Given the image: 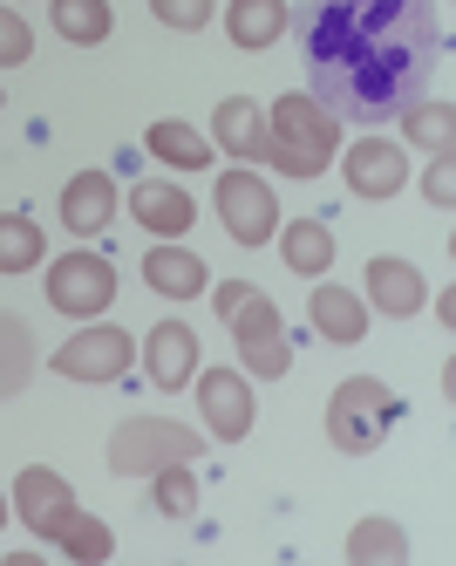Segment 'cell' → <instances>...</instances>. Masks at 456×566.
Wrapping results in <instances>:
<instances>
[{
	"mask_svg": "<svg viewBox=\"0 0 456 566\" xmlns=\"http://www.w3.org/2000/svg\"><path fill=\"white\" fill-rule=\"evenodd\" d=\"M307 90L354 124H389L430 90L443 62L436 0H300L286 14Z\"/></svg>",
	"mask_w": 456,
	"mask_h": 566,
	"instance_id": "cell-1",
	"label": "cell"
},
{
	"mask_svg": "<svg viewBox=\"0 0 456 566\" xmlns=\"http://www.w3.org/2000/svg\"><path fill=\"white\" fill-rule=\"evenodd\" d=\"M335 150H341V116L314 90H286L253 144V165H273L279 178H320Z\"/></svg>",
	"mask_w": 456,
	"mask_h": 566,
	"instance_id": "cell-2",
	"label": "cell"
},
{
	"mask_svg": "<svg viewBox=\"0 0 456 566\" xmlns=\"http://www.w3.org/2000/svg\"><path fill=\"white\" fill-rule=\"evenodd\" d=\"M402 417V396L375 376H341V389L327 396V443L348 458H368V451H382V437L395 430Z\"/></svg>",
	"mask_w": 456,
	"mask_h": 566,
	"instance_id": "cell-3",
	"label": "cell"
},
{
	"mask_svg": "<svg viewBox=\"0 0 456 566\" xmlns=\"http://www.w3.org/2000/svg\"><path fill=\"white\" fill-rule=\"evenodd\" d=\"M204 451V437L191 423H171V417H123L116 437H109V471L116 478H150L163 464H191Z\"/></svg>",
	"mask_w": 456,
	"mask_h": 566,
	"instance_id": "cell-4",
	"label": "cell"
},
{
	"mask_svg": "<svg viewBox=\"0 0 456 566\" xmlns=\"http://www.w3.org/2000/svg\"><path fill=\"white\" fill-rule=\"evenodd\" d=\"M225 328H232L238 361H245V376H253V382H279L286 369H294V342H286V321H279V307H273L259 287L225 314Z\"/></svg>",
	"mask_w": 456,
	"mask_h": 566,
	"instance_id": "cell-5",
	"label": "cell"
},
{
	"mask_svg": "<svg viewBox=\"0 0 456 566\" xmlns=\"http://www.w3.org/2000/svg\"><path fill=\"white\" fill-rule=\"evenodd\" d=\"M116 301V266L89 247H75L62 260H49V307L68 321H103Z\"/></svg>",
	"mask_w": 456,
	"mask_h": 566,
	"instance_id": "cell-6",
	"label": "cell"
},
{
	"mask_svg": "<svg viewBox=\"0 0 456 566\" xmlns=\"http://www.w3.org/2000/svg\"><path fill=\"white\" fill-rule=\"evenodd\" d=\"M212 206H219V219H225V232L238 239V247H266V239L279 232V198H273V185L259 171H245V165L219 171Z\"/></svg>",
	"mask_w": 456,
	"mask_h": 566,
	"instance_id": "cell-7",
	"label": "cell"
},
{
	"mask_svg": "<svg viewBox=\"0 0 456 566\" xmlns=\"http://www.w3.org/2000/svg\"><path fill=\"white\" fill-rule=\"evenodd\" d=\"M49 369L62 382H123V376L137 369V342L123 335V328H75L49 355Z\"/></svg>",
	"mask_w": 456,
	"mask_h": 566,
	"instance_id": "cell-8",
	"label": "cell"
},
{
	"mask_svg": "<svg viewBox=\"0 0 456 566\" xmlns=\"http://www.w3.org/2000/svg\"><path fill=\"white\" fill-rule=\"evenodd\" d=\"M191 389H198V417H204V430H212L219 443H238L245 430H253V376H238V369H198L191 376Z\"/></svg>",
	"mask_w": 456,
	"mask_h": 566,
	"instance_id": "cell-9",
	"label": "cell"
},
{
	"mask_svg": "<svg viewBox=\"0 0 456 566\" xmlns=\"http://www.w3.org/2000/svg\"><path fill=\"white\" fill-rule=\"evenodd\" d=\"M375 314H389V321H409V314H423V301H430V280H423V266L416 260H402V253H375L368 260V294H361Z\"/></svg>",
	"mask_w": 456,
	"mask_h": 566,
	"instance_id": "cell-10",
	"label": "cell"
},
{
	"mask_svg": "<svg viewBox=\"0 0 456 566\" xmlns=\"http://www.w3.org/2000/svg\"><path fill=\"white\" fill-rule=\"evenodd\" d=\"M137 361H144V376L157 389H191V376H198V328L191 321H157V328L144 335V348H137Z\"/></svg>",
	"mask_w": 456,
	"mask_h": 566,
	"instance_id": "cell-11",
	"label": "cell"
},
{
	"mask_svg": "<svg viewBox=\"0 0 456 566\" xmlns=\"http://www.w3.org/2000/svg\"><path fill=\"white\" fill-rule=\"evenodd\" d=\"M123 206H130V219L150 232V239H178L198 226V206H191V191L171 185V178H137L130 191H123Z\"/></svg>",
	"mask_w": 456,
	"mask_h": 566,
	"instance_id": "cell-12",
	"label": "cell"
},
{
	"mask_svg": "<svg viewBox=\"0 0 456 566\" xmlns=\"http://www.w3.org/2000/svg\"><path fill=\"white\" fill-rule=\"evenodd\" d=\"M14 512H21V525H28L34 539H55V525L75 512L68 478H62V471H49V464H28V471L14 478Z\"/></svg>",
	"mask_w": 456,
	"mask_h": 566,
	"instance_id": "cell-13",
	"label": "cell"
},
{
	"mask_svg": "<svg viewBox=\"0 0 456 566\" xmlns=\"http://www.w3.org/2000/svg\"><path fill=\"white\" fill-rule=\"evenodd\" d=\"M116 212H123V185L109 171H75L62 185V226L75 239H96L103 226H116Z\"/></svg>",
	"mask_w": 456,
	"mask_h": 566,
	"instance_id": "cell-14",
	"label": "cell"
},
{
	"mask_svg": "<svg viewBox=\"0 0 456 566\" xmlns=\"http://www.w3.org/2000/svg\"><path fill=\"white\" fill-rule=\"evenodd\" d=\"M341 171H348V191L354 198H395L409 185V157L389 137H361V144H348V165Z\"/></svg>",
	"mask_w": 456,
	"mask_h": 566,
	"instance_id": "cell-15",
	"label": "cell"
},
{
	"mask_svg": "<svg viewBox=\"0 0 456 566\" xmlns=\"http://www.w3.org/2000/svg\"><path fill=\"white\" fill-rule=\"evenodd\" d=\"M144 287L163 294V301H198L204 287H212V266H204L198 253L171 247V239H157V247L144 253Z\"/></svg>",
	"mask_w": 456,
	"mask_h": 566,
	"instance_id": "cell-16",
	"label": "cell"
},
{
	"mask_svg": "<svg viewBox=\"0 0 456 566\" xmlns=\"http://www.w3.org/2000/svg\"><path fill=\"white\" fill-rule=\"evenodd\" d=\"M307 321H314L327 342L354 348V342L368 335V301H361V294H348V287H335V280H320V287L307 294Z\"/></svg>",
	"mask_w": 456,
	"mask_h": 566,
	"instance_id": "cell-17",
	"label": "cell"
},
{
	"mask_svg": "<svg viewBox=\"0 0 456 566\" xmlns=\"http://www.w3.org/2000/svg\"><path fill=\"white\" fill-rule=\"evenodd\" d=\"M225 34H232V49H245V55L273 49L286 34V0H225Z\"/></svg>",
	"mask_w": 456,
	"mask_h": 566,
	"instance_id": "cell-18",
	"label": "cell"
},
{
	"mask_svg": "<svg viewBox=\"0 0 456 566\" xmlns=\"http://www.w3.org/2000/svg\"><path fill=\"white\" fill-rule=\"evenodd\" d=\"M259 130H266V109H259L253 96H225V103L212 109V150L238 157V165H253V144H259Z\"/></svg>",
	"mask_w": 456,
	"mask_h": 566,
	"instance_id": "cell-19",
	"label": "cell"
},
{
	"mask_svg": "<svg viewBox=\"0 0 456 566\" xmlns=\"http://www.w3.org/2000/svg\"><path fill=\"white\" fill-rule=\"evenodd\" d=\"M279 253H286V273H300V280H320L327 266H335V232H327V219H294V226H279Z\"/></svg>",
	"mask_w": 456,
	"mask_h": 566,
	"instance_id": "cell-20",
	"label": "cell"
},
{
	"mask_svg": "<svg viewBox=\"0 0 456 566\" xmlns=\"http://www.w3.org/2000/svg\"><path fill=\"white\" fill-rule=\"evenodd\" d=\"M49 28L68 49H103L109 28H116V8L109 0H49Z\"/></svg>",
	"mask_w": 456,
	"mask_h": 566,
	"instance_id": "cell-21",
	"label": "cell"
},
{
	"mask_svg": "<svg viewBox=\"0 0 456 566\" xmlns=\"http://www.w3.org/2000/svg\"><path fill=\"white\" fill-rule=\"evenodd\" d=\"M144 150L157 157V165H171V171H212V137L191 130V124H150L144 130Z\"/></svg>",
	"mask_w": 456,
	"mask_h": 566,
	"instance_id": "cell-22",
	"label": "cell"
},
{
	"mask_svg": "<svg viewBox=\"0 0 456 566\" xmlns=\"http://www.w3.org/2000/svg\"><path fill=\"white\" fill-rule=\"evenodd\" d=\"M34 382V335H28V321L0 307V402L21 396Z\"/></svg>",
	"mask_w": 456,
	"mask_h": 566,
	"instance_id": "cell-23",
	"label": "cell"
},
{
	"mask_svg": "<svg viewBox=\"0 0 456 566\" xmlns=\"http://www.w3.org/2000/svg\"><path fill=\"white\" fill-rule=\"evenodd\" d=\"M348 559L354 566H402L409 559V533L395 518H361L348 533Z\"/></svg>",
	"mask_w": 456,
	"mask_h": 566,
	"instance_id": "cell-24",
	"label": "cell"
},
{
	"mask_svg": "<svg viewBox=\"0 0 456 566\" xmlns=\"http://www.w3.org/2000/svg\"><path fill=\"white\" fill-rule=\"evenodd\" d=\"M49 546H62L68 559H89V566H103V559H116V533H109V525L103 518H89V512H68L62 525H55V539Z\"/></svg>",
	"mask_w": 456,
	"mask_h": 566,
	"instance_id": "cell-25",
	"label": "cell"
},
{
	"mask_svg": "<svg viewBox=\"0 0 456 566\" xmlns=\"http://www.w3.org/2000/svg\"><path fill=\"white\" fill-rule=\"evenodd\" d=\"M41 253H49V239H41L34 219L21 212H0V273H34Z\"/></svg>",
	"mask_w": 456,
	"mask_h": 566,
	"instance_id": "cell-26",
	"label": "cell"
},
{
	"mask_svg": "<svg viewBox=\"0 0 456 566\" xmlns=\"http://www.w3.org/2000/svg\"><path fill=\"white\" fill-rule=\"evenodd\" d=\"M449 124H456L449 103H423V96H416V103L402 109V137H409V144H423L430 157H449Z\"/></svg>",
	"mask_w": 456,
	"mask_h": 566,
	"instance_id": "cell-27",
	"label": "cell"
},
{
	"mask_svg": "<svg viewBox=\"0 0 456 566\" xmlns=\"http://www.w3.org/2000/svg\"><path fill=\"white\" fill-rule=\"evenodd\" d=\"M150 505H157L163 518H191V512H198L191 464H163V471H150Z\"/></svg>",
	"mask_w": 456,
	"mask_h": 566,
	"instance_id": "cell-28",
	"label": "cell"
},
{
	"mask_svg": "<svg viewBox=\"0 0 456 566\" xmlns=\"http://www.w3.org/2000/svg\"><path fill=\"white\" fill-rule=\"evenodd\" d=\"M212 8L219 0H150V21L178 28V34H198V28H212Z\"/></svg>",
	"mask_w": 456,
	"mask_h": 566,
	"instance_id": "cell-29",
	"label": "cell"
},
{
	"mask_svg": "<svg viewBox=\"0 0 456 566\" xmlns=\"http://www.w3.org/2000/svg\"><path fill=\"white\" fill-rule=\"evenodd\" d=\"M34 55V28L0 0V69H14V62H28Z\"/></svg>",
	"mask_w": 456,
	"mask_h": 566,
	"instance_id": "cell-30",
	"label": "cell"
},
{
	"mask_svg": "<svg viewBox=\"0 0 456 566\" xmlns=\"http://www.w3.org/2000/svg\"><path fill=\"white\" fill-rule=\"evenodd\" d=\"M423 191H430V206H436V212H449V206H456V171H449V157H430Z\"/></svg>",
	"mask_w": 456,
	"mask_h": 566,
	"instance_id": "cell-31",
	"label": "cell"
},
{
	"mask_svg": "<svg viewBox=\"0 0 456 566\" xmlns=\"http://www.w3.org/2000/svg\"><path fill=\"white\" fill-rule=\"evenodd\" d=\"M204 294H212V314L225 321V314H232L245 294H253V280H219V287H204Z\"/></svg>",
	"mask_w": 456,
	"mask_h": 566,
	"instance_id": "cell-32",
	"label": "cell"
},
{
	"mask_svg": "<svg viewBox=\"0 0 456 566\" xmlns=\"http://www.w3.org/2000/svg\"><path fill=\"white\" fill-rule=\"evenodd\" d=\"M0 525H8V499H0Z\"/></svg>",
	"mask_w": 456,
	"mask_h": 566,
	"instance_id": "cell-33",
	"label": "cell"
},
{
	"mask_svg": "<svg viewBox=\"0 0 456 566\" xmlns=\"http://www.w3.org/2000/svg\"><path fill=\"white\" fill-rule=\"evenodd\" d=\"M0 109H8V96H0Z\"/></svg>",
	"mask_w": 456,
	"mask_h": 566,
	"instance_id": "cell-34",
	"label": "cell"
}]
</instances>
